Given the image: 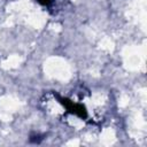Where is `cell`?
Here are the masks:
<instances>
[{"instance_id":"obj_2","label":"cell","mask_w":147,"mask_h":147,"mask_svg":"<svg viewBox=\"0 0 147 147\" xmlns=\"http://www.w3.org/2000/svg\"><path fill=\"white\" fill-rule=\"evenodd\" d=\"M37 1H38V2L40 3V5H44V6H47V5H49V3H51V2L53 1V0H37Z\"/></svg>"},{"instance_id":"obj_1","label":"cell","mask_w":147,"mask_h":147,"mask_svg":"<svg viewBox=\"0 0 147 147\" xmlns=\"http://www.w3.org/2000/svg\"><path fill=\"white\" fill-rule=\"evenodd\" d=\"M57 98H59V101L67 108V110L69 113L75 114V115H77V116H79L82 118H85L86 117L87 113H86V109H85L84 106H82L79 103H75L74 101H70V100H68L65 98H61L59 95H57Z\"/></svg>"}]
</instances>
